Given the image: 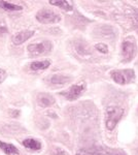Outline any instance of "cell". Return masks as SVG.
<instances>
[{"label": "cell", "instance_id": "1", "mask_svg": "<svg viewBox=\"0 0 138 155\" xmlns=\"http://www.w3.org/2000/svg\"><path fill=\"white\" fill-rule=\"evenodd\" d=\"M124 115V110L119 107H108L106 110V116H105V125L108 130H114L119 123V121Z\"/></svg>", "mask_w": 138, "mask_h": 155}, {"label": "cell", "instance_id": "2", "mask_svg": "<svg viewBox=\"0 0 138 155\" xmlns=\"http://www.w3.org/2000/svg\"><path fill=\"white\" fill-rule=\"evenodd\" d=\"M53 45L50 41H43L40 42H36V44H31L28 46L27 51L31 56H40V55L47 54L52 51Z\"/></svg>", "mask_w": 138, "mask_h": 155}, {"label": "cell", "instance_id": "3", "mask_svg": "<svg viewBox=\"0 0 138 155\" xmlns=\"http://www.w3.org/2000/svg\"><path fill=\"white\" fill-rule=\"evenodd\" d=\"M112 80L115 83L120 85H125L131 83L135 79V74L132 69H120V71H114L110 72Z\"/></svg>", "mask_w": 138, "mask_h": 155}, {"label": "cell", "instance_id": "4", "mask_svg": "<svg viewBox=\"0 0 138 155\" xmlns=\"http://www.w3.org/2000/svg\"><path fill=\"white\" fill-rule=\"evenodd\" d=\"M36 20L42 24H54L61 21V17L50 9H41L36 14Z\"/></svg>", "mask_w": 138, "mask_h": 155}, {"label": "cell", "instance_id": "5", "mask_svg": "<svg viewBox=\"0 0 138 155\" xmlns=\"http://www.w3.org/2000/svg\"><path fill=\"white\" fill-rule=\"evenodd\" d=\"M85 91V85L84 84H79V85H73L69 88L68 91L62 92V95L65 96V98L68 101H74L77 97H79L82 94V92Z\"/></svg>", "mask_w": 138, "mask_h": 155}, {"label": "cell", "instance_id": "6", "mask_svg": "<svg viewBox=\"0 0 138 155\" xmlns=\"http://www.w3.org/2000/svg\"><path fill=\"white\" fill-rule=\"evenodd\" d=\"M135 52H136V46L134 42L128 39L124 41L122 45V55L125 61H130L134 56Z\"/></svg>", "mask_w": 138, "mask_h": 155}, {"label": "cell", "instance_id": "7", "mask_svg": "<svg viewBox=\"0 0 138 155\" xmlns=\"http://www.w3.org/2000/svg\"><path fill=\"white\" fill-rule=\"evenodd\" d=\"M33 35H34V31H31V30H24V31L19 32V33L14 36L12 42H14V45H22L26 41H28L29 38H31Z\"/></svg>", "mask_w": 138, "mask_h": 155}, {"label": "cell", "instance_id": "8", "mask_svg": "<svg viewBox=\"0 0 138 155\" xmlns=\"http://www.w3.org/2000/svg\"><path fill=\"white\" fill-rule=\"evenodd\" d=\"M37 102H38V104L40 107H47L53 106V104H55V98L47 93H41L37 97Z\"/></svg>", "mask_w": 138, "mask_h": 155}, {"label": "cell", "instance_id": "9", "mask_svg": "<svg viewBox=\"0 0 138 155\" xmlns=\"http://www.w3.org/2000/svg\"><path fill=\"white\" fill-rule=\"evenodd\" d=\"M49 81L51 82V84L53 85H65L70 81V78L64 74H53L52 77H50Z\"/></svg>", "mask_w": 138, "mask_h": 155}, {"label": "cell", "instance_id": "10", "mask_svg": "<svg viewBox=\"0 0 138 155\" xmlns=\"http://www.w3.org/2000/svg\"><path fill=\"white\" fill-rule=\"evenodd\" d=\"M24 147H26L27 149H30L32 151H38L41 149V143L39 141L35 139H26L23 141Z\"/></svg>", "mask_w": 138, "mask_h": 155}, {"label": "cell", "instance_id": "11", "mask_svg": "<svg viewBox=\"0 0 138 155\" xmlns=\"http://www.w3.org/2000/svg\"><path fill=\"white\" fill-rule=\"evenodd\" d=\"M0 149L7 155H18L20 153V151L18 150L16 146L11 144H7L4 142H0Z\"/></svg>", "mask_w": 138, "mask_h": 155}, {"label": "cell", "instance_id": "12", "mask_svg": "<svg viewBox=\"0 0 138 155\" xmlns=\"http://www.w3.org/2000/svg\"><path fill=\"white\" fill-rule=\"evenodd\" d=\"M51 65L50 60H42V61H34L30 64V68L32 71H43Z\"/></svg>", "mask_w": 138, "mask_h": 155}, {"label": "cell", "instance_id": "13", "mask_svg": "<svg viewBox=\"0 0 138 155\" xmlns=\"http://www.w3.org/2000/svg\"><path fill=\"white\" fill-rule=\"evenodd\" d=\"M0 7L5 9V11H9V12L22 11L21 5H17V4L11 3V2H8V1H0Z\"/></svg>", "mask_w": 138, "mask_h": 155}, {"label": "cell", "instance_id": "14", "mask_svg": "<svg viewBox=\"0 0 138 155\" xmlns=\"http://www.w3.org/2000/svg\"><path fill=\"white\" fill-rule=\"evenodd\" d=\"M50 4H51V5H55V6H58V7H61L62 9H65V11H67V12L72 11L71 2L65 1V0H61V1H50Z\"/></svg>", "mask_w": 138, "mask_h": 155}, {"label": "cell", "instance_id": "15", "mask_svg": "<svg viewBox=\"0 0 138 155\" xmlns=\"http://www.w3.org/2000/svg\"><path fill=\"white\" fill-rule=\"evenodd\" d=\"M95 49H96L97 51H99L100 53H103V54L108 53V47H107L105 44H103V42L97 44L96 46H95Z\"/></svg>", "mask_w": 138, "mask_h": 155}, {"label": "cell", "instance_id": "16", "mask_svg": "<svg viewBox=\"0 0 138 155\" xmlns=\"http://www.w3.org/2000/svg\"><path fill=\"white\" fill-rule=\"evenodd\" d=\"M75 48H76V51L81 55H85L88 53V49H85L86 46H85L82 42H77V44L75 45Z\"/></svg>", "mask_w": 138, "mask_h": 155}, {"label": "cell", "instance_id": "17", "mask_svg": "<svg viewBox=\"0 0 138 155\" xmlns=\"http://www.w3.org/2000/svg\"><path fill=\"white\" fill-rule=\"evenodd\" d=\"M132 22L134 27L138 30V9H135L134 11V14L132 16Z\"/></svg>", "mask_w": 138, "mask_h": 155}, {"label": "cell", "instance_id": "18", "mask_svg": "<svg viewBox=\"0 0 138 155\" xmlns=\"http://www.w3.org/2000/svg\"><path fill=\"white\" fill-rule=\"evenodd\" d=\"M52 155H68V153L62 148H56L54 151H53Z\"/></svg>", "mask_w": 138, "mask_h": 155}, {"label": "cell", "instance_id": "19", "mask_svg": "<svg viewBox=\"0 0 138 155\" xmlns=\"http://www.w3.org/2000/svg\"><path fill=\"white\" fill-rule=\"evenodd\" d=\"M6 71H4V69L0 68V83H2V82L4 81V80L6 79Z\"/></svg>", "mask_w": 138, "mask_h": 155}, {"label": "cell", "instance_id": "20", "mask_svg": "<svg viewBox=\"0 0 138 155\" xmlns=\"http://www.w3.org/2000/svg\"><path fill=\"white\" fill-rule=\"evenodd\" d=\"M77 155H90V154H87V153H79V154H77Z\"/></svg>", "mask_w": 138, "mask_h": 155}]
</instances>
